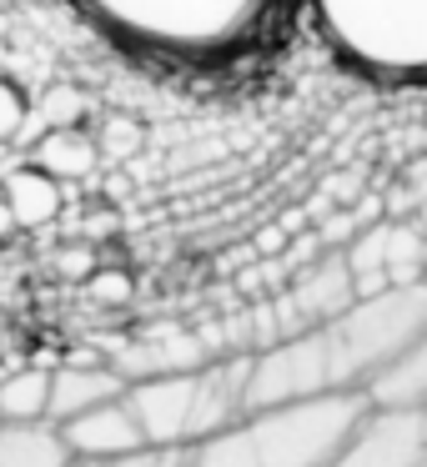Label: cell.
<instances>
[{
  "label": "cell",
  "instance_id": "1",
  "mask_svg": "<svg viewBox=\"0 0 427 467\" xmlns=\"http://www.w3.org/2000/svg\"><path fill=\"white\" fill-rule=\"evenodd\" d=\"M372 392H322L302 402L252 407L192 447V467H322L372 417Z\"/></svg>",
  "mask_w": 427,
  "mask_h": 467
},
{
  "label": "cell",
  "instance_id": "2",
  "mask_svg": "<svg viewBox=\"0 0 427 467\" xmlns=\"http://www.w3.org/2000/svg\"><path fill=\"white\" fill-rule=\"evenodd\" d=\"M252 357L256 352H226L192 372H161L126 387L136 417L146 427V442H176L196 447L252 412Z\"/></svg>",
  "mask_w": 427,
  "mask_h": 467
},
{
  "label": "cell",
  "instance_id": "3",
  "mask_svg": "<svg viewBox=\"0 0 427 467\" xmlns=\"http://www.w3.org/2000/svg\"><path fill=\"white\" fill-rule=\"evenodd\" d=\"M422 332H427V276L357 296L347 312L317 327L332 392H367L387 367H397L412 352V342Z\"/></svg>",
  "mask_w": 427,
  "mask_h": 467
},
{
  "label": "cell",
  "instance_id": "4",
  "mask_svg": "<svg viewBox=\"0 0 427 467\" xmlns=\"http://www.w3.org/2000/svg\"><path fill=\"white\" fill-rule=\"evenodd\" d=\"M96 26L161 56H222L256 31L272 0H76Z\"/></svg>",
  "mask_w": 427,
  "mask_h": 467
},
{
  "label": "cell",
  "instance_id": "5",
  "mask_svg": "<svg viewBox=\"0 0 427 467\" xmlns=\"http://www.w3.org/2000/svg\"><path fill=\"white\" fill-rule=\"evenodd\" d=\"M322 41L372 81L427 86V0H312Z\"/></svg>",
  "mask_w": 427,
  "mask_h": 467
},
{
  "label": "cell",
  "instance_id": "6",
  "mask_svg": "<svg viewBox=\"0 0 427 467\" xmlns=\"http://www.w3.org/2000/svg\"><path fill=\"white\" fill-rule=\"evenodd\" d=\"M427 457V417L412 407H372L362 427L322 467H417Z\"/></svg>",
  "mask_w": 427,
  "mask_h": 467
},
{
  "label": "cell",
  "instance_id": "7",
  "mask_svg": "<svg viewBox=\"0 0 427 467\" xmlns=\"http://www.w3.org/2000/svg\"><path fill=\"white\" fill-rule=\"evenodd\" d=\"M61 427H66V442H71L76 457H121V452L146 447V427L136 417L131 397H111V402L91 407V412L71 417Z\"/></svg>",
  "mask_w": 427,
  "mask_h": 467
},
{
  "label": "cell",
  "instance_id": "8",
  "mask_svg": "<svg viewBox=\"0 0 427 467\" xmlns=\"http://www.w3.org/2000/svg\"><path fill=\"white\" fill-rule=\"evenodd\" d=\"M126 377L111 362H61L51 367V422H71V417L91 412V407L126 397Z\"/></svg>",
  "mask_w": 427,
  "mask_h": 467
},
{
  "label": "cell",
  "instance_id": "9",
  "mask_svg": "<svg viewBox=\"0 0 427 467\" xmlns=\"http://www.w3.org/2000/svg\"><path fill=\"white\" fill-rule=\"evenodd\" d=\"M76 452L66 442V427L51 417L0 422V467H71Z\"/></svg>",
  "mask_w": 427,
  "mask_h": 467
},
{
  "label": "cell",
  "instance_id": "10",
  "mask_svg": "<svg viewBox=\"0 0 427 467\" xmlns=\"http://www.w3.org/2000/svg\"><path fill=\"white\" fill-rule=\"evenodd\" d=\"M101 161V141L81 131V126H46V136L31 146V166L51 171L56 182H86Z\"/></svg>",
  "mask_w": 427,
  "mask_h": 467
},
{
  "label": "cell",
  "instance_id": "11",
  "mask_svg": "<svg viewBox=\"0 0 427 467\" xmlns=\"http://www.w3.org/2000/svg\"><path fill=\"white\" fill-rule=\"evenodd\" d=\"M0 196L11 202L16 222H21L26 232L51 226L56 216H61V182H56L51 171H41V166H21V171H11L5 182H0Z\"/></svg>",
  "mask_w": 427,
  "mask_h": 467
},
{
  "label": "cell",
  "instance_id": "12",
  "mask_svg": "<svg viewBox=\"0 0 427 467\" xmlns=\"http://www.w3.org/2000/svg\"><path fill=\"white\" fill-rule=\"evenodd\" d=\"M367 392H372L377 407H412V412H422L427 407V332L417 337L412 352H407L397 367H387Z\"/></svg>",
  "mask_w": 427,
  "mask_h": 467
},
{
  "label": "cell",
  "instance_id": "13",
  "mask_svg": "<svg viewBox=\"0 0 427 467\" xmlns=\"http://www.w3.org/2000/svg\"><path fill=\"white\" fill-rule=\"evenodd\" d=\"M51 417V367H16L0 377V422Z\"/></svg>",
  "mask_w": 427,
  "mask_h": 467
},
{
  "label": "cell",
  "instance_id": "14",
  "mask_svg": "<svg viewBox=\"0 0 427 467\" xmlns=\"http://www.w3.org/2000/svg\"><path fill=\"white\" fill-rule=\"evenodd\" d=\"M41 121L46 126H81L86 121V111H91V101H86V91L81 86H66V81H56L51 91L41 96Z\"/></svg>",
  "mask_w": 427,
  "mask_h": 467
},
{
  "label": "cell",
  "instance_id": "15",
  "mask_svg": "<svg viewBox=\"0 0 427 467\" xmlns=\"http://www.w3.org/2000/svg\"><path fill=\"white\" fill-rule=\"evenodd\" d=\"M106 467H192V447H176V442H146V447H136V452L106 457Z\"/></svg>",
  "mask_w": 427,
  "mask_h": 467
},
{
  "label": "cell",
  "instance_id": "16",
  "mask_svg": "<svg viewBox=\"0 0 427 467\" xmlns=\"http://www.w3.org/2000/svg\"><path fill=\"white\" fill-rule=\"evenodd\" d=\"M86 296L101 302V306H121V302H131V276L116 272V266H96V272L86 276Z\"/></svg>",
  "mask_w": 427,
  "mask_h": 467
},
{
  "label": "cell",
  "instance_id": "17",
  "mask_svg": "<svg viewBox=\"0 0 427 467\" xmlns=\"http://www.w3.org/2000/svg\"><path fill=\"white\" fill-rule=\"evenodd\" d=\"M141 141H146V136H141V126H136L131 116H111V121H106V131H101V151L106 156H121V161L141 151Z\"/></svg>",
  "mask_w": 427,
  "mask_h": 467
},
{
  "label": "cell",
  "instance_id": "18",
  "mask_svg": "<svg viewBox=\"0 0 427 467\" xmlns=\"http://www.w3.org/2000/svg\"><path fill=\"white\" fill-rule=\"evenodd\" d=\"M26 116H31L26 91L16 81H5V76H0V141H11V136L26 126Z\"/></svg>",
  "mask_w": 427,
  "mask_h": 467
},
{
  "label": "cell",
  "instance_id": "19",
  "mask_svg": "<svg viewBox=\"0 0 427 467\" xmlns=\"http://www.w3.org/2000/svg\"><path fill=\"white\" fill-rule=\"evenodd\" d=\"M56 266H61V276H71V282H86V276L96 272V252L91 246H66V252L56 256Z\"/></svg>",
  "mask_w": 427,
  "mask_h": 467
},
{
  "label": "cell",
  "instance_id": "20",
  "mask_svg": "<svg viewBox=\"0 0 427 467\" xmlns=\"http://www.w3.org/2000/svg\"><path fill=\"white\" fill-rule=\"evenodd\" d=\"M286 242H292V232H286V226L276 222V226H262L252 246H256V252H262V256H282V252H286Z\"/></svg>",
  "mask_w": 427,
  "mask_h": 467
},
{
  "label": "cell",
  "instance_id": "21",
  "mask_svg": "<svg viewBox=\"0 0 427 467\" xmlns=\"http://www.w3.org/2000/svg\"><path fill=\"white\" fill-rule=\"evenodd\" d=\"M21 232V222H16V212H11V202L0 196V242H11V236Z\"/></svg>",
  "mask_w": 427,
  "mask_h": 467
},
{
  "label": "cell",
  "instance_id": "22",
  "mask_svg": "<svg viewBox=\"0 0 427 467\" xmlns=\"http://www.w3.org/2000/svg\"><path fill=\"white\" fill-rule=\"evenodd\" d=\"M71 467H106V457H76Z\"/></svg>",
  "mask_w": 427,
  "mask_h": 467
},
{
  "label": "cell",
  "instance_id": "23",
  "mask_svg": "<svg viewBox=\"0 0 427 467\" xmlns=\"http://www.w3.org/2000/svg\"><path fill=\"white\" fill-rule=\"evenodd\" d=\"M412 216H417V222L427 226V192H422V202H417V212H412Z\"/></svg>",
  "mask_w": 427,
  "mask_h": 467
},
{
  "label": "cell",
  "instance_id": "24",
  "mask_svg": "<svg viewBox=\"0 0 427 467\" xmlns=\"http://www.w3.org/2000/svg\"><path fill=\"white\" fill-rule=\"evenodd\" d=\"M417 467H427V457H422V462H417Z\"/></svg>",
  "mask_w": 427,
  "mask_h": 467
},
{
  "label": "cell",
  "instance_id": "25",
  "mask_svg": "<svg viewBox=\"0 0 427 467\" xmlns=\"http://www.w3.org/2000/svg\"><path fill=\"white\" fill-rule=\"evenodd\" d=\"M0 377H5V367H0Z\"/></svg>",
  "mask_w": 427,
  "mask_h": 467
},
{
  "label": "cell",
  "instance_id": "26",
  "mask_svg": "<svg viewBox=\"0 0 427 467\" xmlns=\"http://www.w3.org/2000/svg\"><path fill=\"white\" fill-rule=\"evenodd\" d=\"M422 417H427V407H422Z\"/></svg>",
  "mask_w": 427,
  "mask_h": 467
}]
</instances>
